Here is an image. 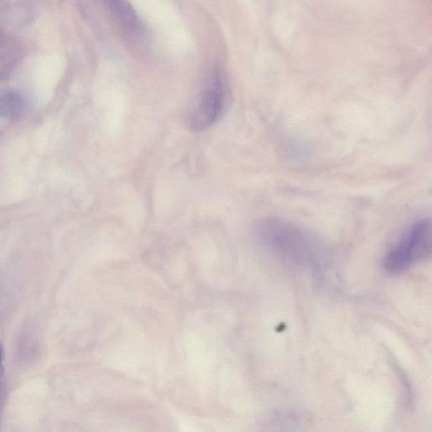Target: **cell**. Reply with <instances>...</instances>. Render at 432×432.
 Listing matches in <instances>:
<instances>
[{
	"instance_id": "6da1fadb",
	"label": "cell",
	"mask_w": 432,
	"mask_h": 432,
	"mask_svg": "<svg viewBox=\"0 0 432 432\" xmlns=\"http://www.w3.org/2000/svg\"><path fill=\"white\" fill-rule=\"evenodd\" d=\"M257 238L272 253L295 262L317 260L325 255V246L305 227L280 218L258 222Z\"/></svg>"
},
{
	"instance_id": "7a4b0ae2",
	"label": "cell",
	"mask_w": 432,
	"mask_h": 432,
	"mask_svg": "<svg viewBox=\"0 0 432 432\" xmlns=\"http://www.w3.org/2000/svg\"><path fill=\"white\" fill-rule=\"evenodd\" d=\"M431 253V223L422 219L413 224L399 242L386 254L384 268L389 273L403 272Z\"/></svg>"
},
{
	"instance_id": "3957f363",
	"label": "cell",
	"mask_w": 432,
	"mask_h": 432,
	"mask_svg": "<svg viewBox=\"0 0 432 432\" xmlns=\"http://www.w3.org/2000/svg\"><path fill=\"white\" fill-rule=\"evenodd\" d=\"M228 102V88L221 73L216 72L204 86L190 108L189 125L194 131L206 130L219 120Z\"/></svg>"
},
{
	"instance_id": "277c9868",
	"label": "cell",
	"mask_w": 432,
	"mask_h": 432,
	"mask_svg": "<svg viewBox=\"0 0 432 432\" xmlns=\"http://www.w3.org/2000/svg\"><path fill=\"white\" fill-rule=\"evenodd\" d=\"M105 9L120 34L130 43L139 42L144 26L129 0H95Z\"/></svg>"
},
{
	"instance_id": "5b68a950",
	"label": "cell",
	"mask_w": 432,
	"mask_h": 432,
	"mask_svg": "<svg viewBox=\"0 0 432 432\" xmlns=\"http://www.w3.org/2000/svg\"><path fill=\"white\" fill-rule=\"evenodd\" d=\"M21 56L22 48L19 42L0 30V78L16 67Z\"/></svg>"
},
{
	"instance_id": "8992f818",
	"label": "cell",
	"mask_w": 432,
	"mask_h": 432,
	"mask_svg": "<svg viewBox=\"0 0 432 432\" xmlns=\"http://www.w3.org/2000/svg\"><path fill=\"white\" fill-rule=\"evenodd\" d=\"M24 107V100L14 90H0V117L19 115Z\"/></svg>"
},
{
	"instance_id": "52a82bcc",
	"label": "cell",
	"mask_w": 432,
	"mask_h": 432,
	"mask_svg": "<svg viewBox=\"0 0 432 432\" xmlns=\"http://www.w3.org/2000/svg\"><path fill=\"white\" fill-rule=\"evenodd\" d=\"M6 398V379L4 367V349L1 343H0V421H1Z\"/></svg>"
}]
</instances>
